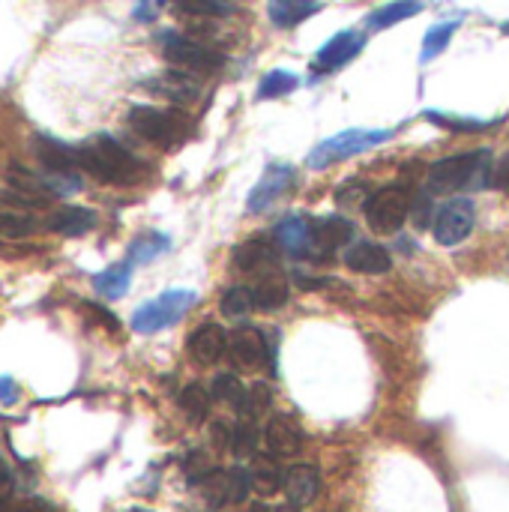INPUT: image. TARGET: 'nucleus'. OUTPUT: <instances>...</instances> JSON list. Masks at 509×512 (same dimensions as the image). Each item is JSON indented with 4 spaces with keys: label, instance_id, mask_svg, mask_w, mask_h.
I'll return each mask as SVG.
<instances>
[{
    "label": "nucleus",
    "instance_id": "obj_1",
    "mask_svg": "<svg viewBox=\"0 0 509 512\" xmlns=\"http://www.w3.org/2000/svg\"><path fill=\"white\" fill-rule=\"evenodd\" d=\"M78 168L102 183H132L141 174V162L111 135H96L78 147Z\"/></svg>",
    "mask_w": 509,
    "mask_h": 512
},
{
    "label": "nucleus",
    "instance_id": "obj_2",
    "mask_svg": "<svg viewBox=\"0 0 509 512\" xmlns=\"http://www.w3.org/2000/svg\"><path fill=\"white\" fill-rule=\"evenodd\" d=\"M387 138H393L390 129H345L339 135H330L324 138L312 153H309V168L315 171H324L336 162H345L351 156H360L378 144H384Z\"/></svg>",
    "mask_w": 509,
    "mask_h": 512
},
{
    "label": "nucleus",
    "instance_id": "obj_3",
    "mask_svg": "<svg viewBox=\"0 0 509 512\" xmlns=\"http://www.w3.org/2000/svg\"><path fill=\"white\" fill-rule=\"evenodd\" d=\"M129 126L150 144L174 147L189 135V117L180 111H165L153 105H135L129 108Z\"/></svg>",
    "mask_w": 509,
    "mask_h": 512
},
{
    "label": "nucleus",
    "instance_id": "obj_4",
    "mask_svg": "<svg viewBox=\"0 0 509 512\" xmlns=\"http://www.w3.org/2000/svg\"><path fill=\"white\" fill-rule=\"evenodd\" d=\"M195 303H198V294L195 291H189V288H171V291L159 294L156 300H150V303H144V306L135 309L132 330L135 333H144V336L147 333H159V330L177 324Z\"/></svg>",
    "mask_w": 509,
    "mask_h": 512
},
{
    "label": "nucleus",
    "instance_id": "obj_5",
    "mask_svg": "<svg viewBox=\"0 0 509 512\" xmlns=\"http://www.w3.org/2000/svg\"><path fill=\"white\" fill-rule=\"evenodd\" d=\"M159 45H162V54H165L168 63H174L177 69H186L192 75L195 72L198 75L216 72L225 63V54L222 51H216V48H210V45H204V42H198L192 36L174 33V30L159 33Z\"/></svg>",
    "mask_w": 509,
    "mask_h": 512
},
{
    "label": "nucleus",
    "instance_id": "obj_6",
    "mask_svg": "<svg viewBox=\"0 0 509 512\" xmlns=\"http://www.w3.org/2000/svg\"><path fill=\"white\" fill-rule=\"evenodd\" d=\"M486 162H489V150H474V153L447 156V159L435 162L429 171V192L450 195V192H459V189L477 183L480 174L486 171Z\"/></svg>",
    "mask_w": 509,
    "mask_h": 512
},
{
    "label": "nucleus",
    "instance_id": "obj_7",
    "mask_svg": "<svg viewBox=\"0 0 509 512\" xmlns=\"http://www.w3.org/2000/svg\"><path fill=\"white\" fill-rule=\"evenodd\" d=\"M411 210V192L405 186H387L366 201V222L378 234H396Z\"/></svg>",
    "mask_w": 509,
    "mask_h": 512
},
{
    "label": "nucleus",
    "instance_id": "obj_8",
    "mask_svg": "<svg viewBox=\"0 0 509 512\" xmlns=\"http://www.w3.org/2000/svg\"><path fill=\"white\" fill-rule=\"evenodd\" d=\"M363 48H366V36H363V33H357V30H342V33H336L333 39H327V42L318 48V54H315V60H312V72H315V75H330V72L348 66Z\"/></svg>",
    "mask_w": 509,
    "mask_h": 512
},
{
    "label": "nucleus",
    "instance_id": "obj_9",
    "mask_svg": "<svg viewBox=\"0 0 509 512\" xmlns=\"http://www.w3.org/2000/svg\"><path fill=\"white\" fill-rule=\"evenodd\" d=\"M474 204L468 198H456L447 207H441V213L435 216V240L441 246H459L462 240L471 237L474 231Z\"/></svg>",
    "mask_w": 509,
    "mask_h": 512
},
{
    "label": "nucleus",
    "instance_id": "obj_10",
    "mask_svg": "<svg viewBox=\"0 0 509 512\" xmlns=\"http://www.w3.org/2000/svg\"><path fill=\"white\" fill-rule=\"evenodd\" d=\"M291 186H294V168H291V165H285V162L267 165V168H264V177H261V180L255 183V189L249 192V201H246L249 213H264V210H270Z\"/></svg>",
    "mask_w": 509,
    "mask_h": 512
},
{
    "label": "nucleus",
    "instance_id": "obj_11",
    "mask_svg": "<svg viewBox=\"0 0 509 512\" xmlns=\"http://www.w3.org/2000/svg\"><path fill=\"white\" fill-rule=\"evenodd\" d=\"M231 261L240 273H270L279 267V243L273 237H249L234 249Z\"/></svg>",
    "mask_w": 509,
    "mask_h": 512
},
{
    "label": "nucleus",
    "instance_id": "obj_12",
    "mask_svg": "<svg viewBox=\"0 0 509 512\" xmlns=\"http://www.w3.org/2000/svg\"><path fill=\"white\" fill-rule=\"evenodd\" d=\"M228 354L234 360L237 369L243 372H255L267 363V339L261 330L255 327H240L234 336H231V345H228Z\"/></svg>",
    "mask_w": 509,
    "mask_h": 512
},
{
    "label": "nucleus",
    "instance_id": "obj_13",
    "mask_svg": "<svg viewBox=\"0 0 509 512\" xmlns=\"http://www.w3.org/2000/svg\"><path fill=\"white\" fill-rule=\"evenodd\" d=\"M354 237V222L345 216H324L312 222V258H327Z\"/></svg>",
    "mask_w": 509,
    "mask_h": 512
},
{
    "label": "nucleus",
    "instance_id": "obj_14",
    "mask_svg": "<svg viewBox=\"0 0 509 512\" xmlns=\"http://www.w3.org/2000/svg\"><path fill=\"white\" fill-rule=\"evenodd\" d=\"M231 336L219 324H204L189 336V357L201 366H213L228 354Z\"/></svg>",
    "mask_w": 509,
    "mask_h": 512
},
{
    "label": "nucleus",
    "instance_id": "obj_15",
    "mask_svg": "<svg viewBox=\"0 0 509 512\" xmlns=\"http://www.w3.org/2000/svg\"><path fill=\"white\" fill-rule=\"evenodd\" d=\"M345 264L354 273H366V276H381L393 267V258L387 252V246L372 243V240H360L345 252Z\"/></svg>",
    "mask_w": 509,
    "mask_h": 512
},
{
    "label": "nucleus",
    "instance_id": "obj_16",
    "mask_svg": "<svg viewBox=\"0 0 509 512\" xmlns=\"http://www.w3.org/2000/svg\"><path fill=\"white\" fill-rule=\"evenodd\" d=\"M273 240L279 249H285L291 258H312V222L300 216H288L276 225Z\"/></svg>",
    "mask_w": 509,
    "mask_h": 512
},
{
    "label": "nucleus",
    "instance_id": "obj_17",
    "mask_svg": "<svg viewBox=\"0 0 509 512\" xmlns=\"http://www.w3.org/2000/svg\"><path fill=\"white\" fill-rule=\"evenodd\" d=\"M264 441H267V450H270L273 456L288 459V456H297V453H300V447H303V432H300V426H297L291 417L276 414V417L267 423V429H264Z\"/></svg>",
    "mask_w": 509,
    "mask_h": 512
},
{
    "label": "nucleus",
    "instance_id": "obj_18",
    "mask_svg": "<svg viewBox=\"0 0 509 512\" xmlns=\"http://www.w3.org/2000/svg\"><path fill=\"white\" fill-rule=\"evenodd\" d=\"M150 90L159 93V96H165V99H171V102H195L198 93H201L195 75L186 72V69H171V72L156 75L150 81Z\"/></svg>",
    "mask_w": 509,
    "mask_h": 512
},
{
    "label": "nucleus",
    "instance_id": "obj_19",
    "mask_svg": "<svg viewBox=\"0 0 509 512\" xmlns=\"http://www.w3.org/2000/svg\"><path fill=\"white\" fill-rule=\"evenodd\" d=\"M36 156L51 174H69L78 168V147H69L48 135H36Z\"/></svg>",
    "mask_w": 509,
    "mask_h": 512
},
{
    "label": "nucleus",
    "instance_id": "obj_20",
    "mask_svg": "<svg viewBox=\"0 0 509 512\" xmlns=\"http://www.w3.org/2000/svg\"><path fill=\"white\" fill-rule=\"evenodd\" d=\"M318 492H321V477H318L315 468L294 465L291 471H285V495H288V504L306 507V504L315 501Z\"/></svg>",
    "mask_w": 509,
    "mask_h": 512
},
{
    "label": "nucleus",
    "instance_id": "obj_21",
    "mask_svg": "<svg viewBox=\"0 0 509 512\" xmlns=\"http://www.w3.org/2000/svg\"><path fill=\"white\" fill-rule=\"evenodd\" d=\"M288 294H291V288H288V279L279 273V267L270 270V273H261L258 285L252 288L255 309H261V312H276V309H282V306L288 303Z\"/></svg>",
    "mask_w": 509,
    "mask_h": 512
},
{
    "label": "nucleus",
    "instance_id": "obj_22",
    "mask_svg": "<svg viewBox=\"0 0 509 512\" xmlns=\"http://www.w3.org/2000/svg\"><path fill=\"white\" fill-rule=\"evenodd\" d=\"M48 228L63 237H81L96 228V213L87 207H60L57 213H51Z\"/></svg>",
    "mask_w": 509,
    "mask_h": 512
},
{
    "label": "nucleus",
    "instance_id": "obj_23",
    "mask_svg": "<svg viewBox=\"0 0 509 512\" xmlns=\"http://www.w3.org/2000/svg\"><path fill=\"white\" fill-rule=\"evenodd\" d=\"M423 12V0H393L387 6H378L375 12L366 15V27L369 30H387L393 24H402L414 15Z\"/></svg>",
    "mask_w": 509,
    "mask_h": 512
},
{
    "label": "nucleus",
    "instance_id": "obj_24",
    "mask_svg": "<svg viewBox=\"0 0 509 512\" xmlns=\"http://www.w3.org/2000/svg\"><path fill=\"white\" fill-rule=\"evenodd\" d=\"M168 249H171V237L168 234L147 231V234H141V237L132 240V246H129V264H150L159 255H165Z\"/></svg>",
    "mask_w": 509,
    "mask_h": 512
},
{
    "label": "nucleus",
    "instance_id": "obj_25",
    "mask_svg": "<svg viewBox=\"0 0 509 512\" xmlns=\"http://www.w3.org/2000/svg\"><path fill=\"white\" fill-rule=\"evenodd\" d=\"M318 9H321V0H285V3L270 6V18L276 27H294L306 21L309 15H315Z\"/></svg>",
    "mask_w": 509,
    "mask_h": 512
},
{
    "label": "nucleus",
    "instance_id": "obj_26",
    "mask_svg": "<svg viewBox=\"0 0 509 512\" xmlns=\"http://www.w3.org/2000/svg\"><path fill=\"white\" fill-rule=\"evenodd\" d=\"M204 501L210 510H219V507H228L234 504V495H231V474L228 471H210L201 483H198Z\"/></svg>",
    "mask_w": 509,
    "mask_h": 512
},
{
    "label": "nucleus",
    "instance_id": "obj_27",
    "mask_svg": "<svg viewBox=\"0 0 509 512\" xmlns=\"http://www.w3.org/2000/svg\"><path fill=\"white\" fill-rule=\"evenodd\" d=\"M129 279H132L129 264H117V267H108L99 276H93V288H96V294H102L108 300H117V297H123L129 291Z\"/></svg>",
    "mask_w": 509,
    "mask_h": 512
},
{
    "label": "nucleus",
    "instance_id": "obj_28",
    "mask_svg": "<svg viewBox=\"0 0 509 512\" xmlns=\"http://www.w3.org/2000/svg\"><path fill=\"white\" fill-rule=\"evenodd\" d=\"M459 24H462V21H441V24H432V27L426 30V39H423V54H420V60H423V63H432L438 54H444L447 45L453 42Z\"/></svg>",
    "mask_w": 509,
    "mask_h": 512
},
{
    "label": "nucleus",
    "instance_id": "obj_29",
    "mask_svg": "<svg viewBox=\"0 0 509 512\" xmlns=\"http://www.w3.org/2000/svg\"><path fill=\"white\" fill-rule=\"evenodd\" d=\"M177 402H180L183 414H186L192 423H201V420H207V414H210L213 393L204 390L201 384H189V387L180 390V399H177Z\"/></svg>",
    "mask_w": 509,
    "mask_h": 512
},
{
    "label": "nucleus",
    "instance_id": "obj_30",
    "mask_svg": "<svg viewBox=\"0 0 509 512\" xmlns=\"http://www.w3.org/2000/svg\"><path fill=\"white\" fill-rule=\"evenodd\" d=\"M300 87V78L294 72H285V69H273L261 78L258 84V99H279V96H288Z\"/></svg>",
    "mask_w": 509,
    "mask_h": 512
},
{
    "label": "nucleus",
    "instance_id": "obj_31",
    "mask_svg": "<svg viewBox=\"0 0 509 512\" xmlns=\"http://www.w3.org/2000/svg\"><path fill=\"white\" fill-rule=\"evenodd\" d=\"M252 486L261 492V495H276L279 489H285V474L279 471L276 462H258L255 471H252Z\"/></svg>",
    "mask_w": 509,
    "mask_h": 512
},
{
    "label": "nucleus",
    "instance_id": "obj_32",
    "mask_svg": "<svg viewBox=\"0 0 509 512\" xmlns=\"http://www.w3.org/2000/svg\"><path fill=\"white\" fill-rule=\"evenodd\" d=\"M426 120L435 123V126H444V129H453V132H483L492 126V120H477V117H453V114H444V111H426Z\"/></svg>",
    "mask_w": 509,
    "mask_h": 512
},
{
    "label": "nucleus",
    "instance_id": "obj_33",
    "mask_svg": "<svg viewBox=\"0 0 509 512\" xmlns=\"http://www.w3.org/2000/svg\"><path fill=\"white\" fill-rule=\"evenodd\" d=\"M255 309V297H252V288H228L225 297H222V315L225 318H246L249 312Z\"/></svg>",
    "mask_w": 509,
    "mask_h": 512
},
{
    "label": "nucleus",
    "instance_id": "obj_34",
    "mask_svg": "<svg viewBox=\"0 0 509 512\" xmlns=\"http://www.w3.org/2000/svg\"><path fill=\"white\" fill-rule=\"evenodd\" d=\"M258 429H255V420H240V426L234 429V441H231V450L237 459H252L255 450H258Z\"/></svg>",
    "mask_w": 509,
    "mask_h": 512
},
{
    "label": "nucleus",
    "instance_id": "obj_35",
    "mask_svg": "<svg viewBox=\"0 0 509 512\" xmlns=\"http://www.w3.org/2000/svg\"><path fill=\"white\" fill-rule=\"evenodd\" d=\"M177 9L189 12V15H207V18H225L234 12L231 0H174Z\"/></svg>",
    "mask_w": 509,
    "mask_h": 512
},
{
    "label": "nucleus",
    "instance_id": "obj_36",
    "mask_svg": "<svg viewBox=\"0 0 509 512\" xmlns=\"http://www.w3.org/2000/svg\"><path fill=\"white\" fill-rule=\"evenodd\" d=\"M213 399L216 402H225V405H240L243 402V396H246V390H243V384L234 378V375H216L213 378Z\"/></svg>",
    "mask_w": 509,
    "mask_h": 512
},
{
    "label": "nucleus",
    "instance_id": "obj_37",
    "mask_svg": "<svg viewBox=\"0 0 509 512\" xmlns=\"http://www.w3.org/2000/svg\"><path fill=\"white\" fill-rule=\"evenodd\" d=\"M36 231L33 219L24 213H0V237L6 240H24Z\"/></svg>",
    "mask_w": 509,
    "mask_h": 512
},
{
    "label": "nucleus",
    "instance_id": "obj_38",
    "mask_svg": "<svg viewBox=\"0 0 509 512\" xmlns=\"http://www.w3.org/2000/svg\"><path fill=\"white\" fill-rule=\"evenodd\" d=\"M210 471H216V468H210V465H207V459H204L201 453H192V456L186 459V474H189V480H192V483H201Z\"/></svg>",
    "mask_w": 509,
    "mask_h": 512
},
{
    "label": "nucleus",
    "instance_id": "obj_39",
    "mask_svg": "<svg viewBox=\"0 0 509 512\" xmlns=\"http://www.w3.org/2000/svg\"><path fill=\"white\" fill-rule=\"evenodd\" d=\"M210 441H213V447L216 450H228L231 447V441H234V429L228 426V423H213L210 426Z\"/></svg>",
    "mask_w": 509,
    "mask_h": 512
},
{
    "label": "nucleus",
    "instance_id": "obj_40",
    "mask_svg": "<svg viewBox=\"0 0 509 512\" xmlns=\"http://www.w3.org/2000/svg\"><path fill=\"white\" fill-rule=\"evenodd\" d=\"M165 0H138V9H135V18L138 21H150L156 15V9L162 6Z\"/></svg>",
    "mask_w": 509,
    "mask_h": 512
},
{
    "label": "nucleus",
    "instance_id": "obj_41",
    "mask_svg": "<svg viewBox=\"0 0 509 512\" xmlns=\"http://www.w3.org/2000/svg\"><path fill=\"white\" fill-rule=\"evenodd\" d=\"M0 512H54L51 507H45L42 501H30V504H21V507H12L6 501H0Z\"/></svg>",
    "mask_w": 509,
    "mask_h": 512
},
{
    "label": "nucleus",
    "instance_id": "obj_42",
    "mask_svg": "<svg viewBox=\"0 0 509 512\" xmlns=\"http://www.w3.org/2000/svg\"><path fill=\"white\" fill-rule=\"evenodd\" d=\"M15 399H18V387L9 378H0V402L3 405H12Z\"/></svg>",
    "mask_w": 509,
    "mask_h": 512
},
{
    "label": "nucleus",
    "instance_id": "obj_43",
    "mask_svg": "<svg viewBox=\"0 0 509 512\" xmlns=\"http://www.w3.org/2000/svg\"><path fill=\"white\" fill-rule=\"evenodd\" d=\"M252 512H270V507H264V504H255V507H252Z\"/></svg>",
    "mask_w": 509,
    "mask_h": 512
},
{
    "label": "nucleus",
    "instance_id": "obj_44",
    "mask_svg": "<svg viewBox=\"0 0 509 512\" xmlns=\"http://www.w3.org/2000/svg\"><path fill=\"white\" fill-rule=\"evenodd\" d=\"M501 30H504V33L509 36V21H504V24H501Z\"/></svg>",
    "mask_w": 509,
    "mask_h": 512
},
{
    "label": "nucleus",
    "instance_id": "obj_45",
    "mask_svg": "<svg viewBox=\"0 0 509 512\" xmlns=\"http://www.w3.org/2000/svg\"><path fill=\"white\" fill-rule=\"evenodd\" d=\"M273 3H285V0H270V6H273Z\"/></svg>",
    "mask_w": 509,
    "mask_h": 512
},
{
    "label": "nucleus",
    "instance_id": "obj_46",
    "mask_svg": "<svg viewBox=\"0 0 509 512\" xmlns=\"http://www.w3.org/2000/svg\"><path fill=\"white\" fill-rule=\"evenodd\" d=\"M285 512H291V510H285Z\"/></svg>",
    "mask_w": 509,
    "mask_h": 512
}]
</instances>
